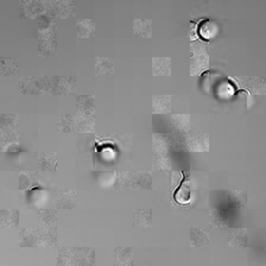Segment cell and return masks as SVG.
<instances>
[{
    "label": "cell",
    "instance_id": "cell-1",
    "mask_svg": "<svg viewBox=\"0 0 266 266\" xmlns=\"http://www.w3.org/2000/svg\"><path fill=\"white\" fill-rule=\"evenodd\" d=\"M19 88L24 94H51V78H37V76L24 78L19 83Z\"/></svg>",
    "mask_w": 266,
    "mask_h": 266
},
{
    "label": "cell",
    "instance_id": "cell-2",
    "mask_svg": "<svg viewBox=\"0 0 266 266\" xmlns=\"http://www.w3.org/2000/svg\"><path fill=\"white\" fill-rule=\"evenodd\" d=\"M192 51V63H191V74L197 75L207 68L209 55L205 44L201 42H195L191 44Z\"/></svg>",
    "mask_w": 266,
    "mask_h": 266
},
{
    "label": "cell",
    "instance_id": "cell-3",
    "mask_svg": "<svg viewBox=\"0 0 266 266\" xmlns=\"http://www.w3.org/2000/svg\"><path fill=\"white\" fill-rule=\"evenodd\" d=\"M153 149H155V167L158 170L170 169L168 158V142L159 135H153Z\"/></svg>",
    "mask_w": 266,
    "mask_h": 266
},
{
    "label": "cell",
    "instance_id": "cell-4",
    "mask_svg": "<svg viewBox=\"0 0 266 266\" xmlns=\"http://www.w3.org/2000/svg\"><path fill=\"white\" fill-rule=\"evenodd\" d=\"M45 11L51 17L69 18L74 16L75 4L73 2H50L44 3Z\"/></svg>",
    "mask_w": 266,
    "mask_h": 266
},
{
    "label": "cell",
    "instance_id": "cell-5",
    "mask_svg": "<svg viewBox=\"0 0 266 266\" xmlns=\"http://www.w3.org/2000/svg\"><path fill=\"white\" fill-rule=\"evenodd\" d=\"M76 89V80L73 76L51 78V94H72Z\"/></svg>",
    "mask_w": 266,
    "mask_h": 266
},
{
    "label": "cell",
    "instance_id": "cell-6",
    "mask_svg": "<svg viewBox=\"0 0 266 266\" xmlns=\"http://www.w3.org/2000/svg\"><path fill=\"white\" fill-rule=\"evenodd\" d=\"M185 145L192 152H206L209 150V137L206 133L189 135L185 139Z\"/></svg>",
    "mask_w": 266,
    "mask_h": 266
},
{
    "label": "cell",
    "instance_id": "cell-7",
    "mask_svg": "<svg viewBox=\"0 0 266 266\" xmlns=\"http://www.w3.org/2000/svg\"><path fill=\"white\" fill-rule=\"evenodd\" d=\"M152 185V176L150 173L138 171V173H129V189H150Z\"/></svg>",
    "mask_w": 266,
    "mask_h": 266
},
{
    "label": "cell",
    "instance_id": "cell-8",
    "mask_svg": "<svg viewBox=\"0 0 266 266\" xmlns=\"http://www.w3.org/2000/svg\"><path fill=\"white\" fill-rule=\"evenodd\" d=\"M76 107L79 113L93 117L95 112V99L92 95H80L76 99Z\"/></svg>",
    "mask_w": 266,
    "mask_h": 266
},
{
    "label": "cell",
    "instance_id": "cell-9",
    "mask_svg": "<svg viewBox=\"0 0 266 266\" xmlns=\"http://www.w3.org/2000/svg\"><path fill=\"white\" fill-rule=\"evenodd\" d=\"M94 128H95V120L93 117L81 113L75 115V132L88 133L93 132Z\"/></svg>",
    "mask_w": 266,
    "mask_h": 266
},
{
    "label": "cell",
    "instance_id": "cell-10",
    "mask_svg": "<svg viewBox=\"0 0 266 266\" xmlns=\"http://www.w3.org/2000/svg\"><path fill=\"white\" fill-rule=\"evenodd\" d=\"M94 258L93 248H74V265H92Z\"/></svg>",
    "mask_w": 266,
    "mask_h": 266
},
{
    "label": "cell",
    "instance_id": "cell-11",
    "mask_svg": "<svg viewBox=\"0 0 266 266\" xmlns=\"http://www.w3.org/2000/svg\"><path fill=\"white\" fill-rule=\"evenodd\" d=\"M132 30L135 36L149 38L152 34V23L149 19H136L133 22Z\"/></svg>",
    "mask_w": 266,
    "mask_h": 266
},
{
    "label": "cell",
    "instance_id": "cell-12",
    "mask_svg": "<svg viewBox=\"0 0 266 266\" xmlns=\"http://www.w3.org/2000/svg\"><path fill=\"white\" fill-rule=\"evenodd\" d=\"M152 222V212L151 209H138L133 213V225L137 228H144L150 227Z\"/></svg>",
    "mask_w": 266,
    "mask_h": 266
},
{
    "label": "cell",
    "instance_id": "cell-13",
    "mask_svg": "<svg viewBox=\"0 0 266 266\" xmlns=\"http://www.w3.org/2000/svg\"><path fill=\"white\" fill-rule=\"evenodd\" d=\"M57 207L63 209H73L76 206V194L73 190H62L58 192L56 200Z\"/></svg>",
    "mask_w": 266,
    "mask_h": 266
},
{
    "label": "cell",
    "instance_id": "cell-14",
    "mask_svg": "<svg viewBox=\"0 0 266 266\" xmlns=\"http://www.w3.org/2000/svg\"><path fill=\"white\" fill-rule=\"evenodd\" d=\"M152 72L155 75L171 74V58L170 57H153L151 61Z\"/></svg>",
    "mask_w": 266,
    "mask_h": 266
},
{
    "label": "cell",
    "instance_id": "cell-15",
    "mask_svg": "<svg viewBox=\"0 0 266 266\" xmlns=\"http://www.w3.org/2000/svg\"><path fill=\"white\" fill-rule=\"evenodd\" d=\"M38 234L40 228H26L20 232V246L34 247L38 246Z\"/></svg>",
    "mask_w": 266,
    "mask_h": 266
},
{
    "label": "cell",
    "instance_id": "cell-16",
    "mask_svg": "<svg viewBox=\"0 0 266 266\" xmlns=\"http://www.w3.org/2000/svg\"><path fill=\"white\" fill-rule=\"evenodd\" d=\"M171 110V97L169 95H156L152 99V111L156 114H167Z\"/></svg>",
    "mask_w": 266,
    "mask_h": 266
},
{
    "label": "cell",
    "instance_id": "cell-17",
    "mask_svg": "<svg viewBox=\"0 0 266 266\" xmlns=\"http://www.w3.org/2000/svg\"><path fill=\"white\" fill-rule=\"evenodd\" d=\"M243 86L250 89L255 95H264L265 93V80L261 78H245L241 79Z\"/></svg>",
    "mask_w": 266,
    "mask_h": 266
},
{
    "label": "cell",
    "instance_id": "cell-18",
    "mask_svg": "<svg viewBox=\"0 0 266 266\" xmlns=\"http://www.w3.org/2000/svg\"><path fill=\"white\" fill-rule=\"evenodd\" d=\"M19 72V61L15 57H4L0 61V73L4 76L17 75Z\"/></svg>",
    "mask_w": 266,
    "mask_h": 266
},
{
    "label": "cell",
    "instance_id": "cell-19",
    "mask_svg": "<svg viewBox=\"0 0 266 266\" xmlns=\"http://www.w3.org/2000/svg\"><path fill=\"white\" fill-rule=\"evenodd\" d=\"M115 264L119 266H131L133 262V251L131 247H118L114 251Z\"/></svg>",
    "mask_w": 266,
    "mask_h": 266
},
{
    "label": "cell",
    "instance_id": "cell-20",
    "mask_svg": "<svg viewBox=\"0 0 266 266\" xmlns=\"http://www.w3.org/2000/svg\"><path fill=\"white\" fill-rule=\"evenodd\" d=\"M45 11L44 3L41 2H23L22 3V15L30 17L40 16L42 12Z\"/></svg>",
    "mask_w": 266,
    "mask_h": 266
},
{
    "label": "cell",
    "instance_id": "cell-21",
    "mask_svg": "<svg viewBox=\"0 0 266 266\" xmlns=\"http://www.w3.org/2000/svg\"><path fill=\"white\" fill-rule=\"evenodd\" d=\"M76 34L81 38H92L95 35V23L92 19H81L76 24Z\"/></svg>",
    "mask_w": 266,
    "mask_h": 266
},
{
    "label": "cell",
    "instance_id": "cell-22",
    "mask_svg": "<svg viewBox=\"0 0 266 266\" xmlns=\"http://www.w3.org/2000/svg\"><path fill=\"white\" fill-rule=\"evenodd\" d=\"M95 73L97 75L107 76L114 73V61L110 57H99L95 61Z\"/></svg>",
    "mask_w": 266,
    "mask_h": 266
},
{
    "label": "cell",
    "instance_id": "cell-23",
    "mask_svg": "<svg viewBox=\"0 0 266 266\" xmlns=\"http://www.w3.org/2000/svg\"><path fill=\"white\" fill-rule=\"evenodd\" d=\"M190 243L194 247H205L209 244V233L206 229L192 228L190 230Z\"/></svg>",
    "mask_w": 266,
    "mask_h": 266
},
{
    "label": "cell",
    "instance_id": "cell-24",
    "mask_svg": "<svg viewBox=\"0 0 266 266\" xmlns=\"http://www.w3.org/2000/svg\"><path fill=\"white\" fill-rule=\"evenodd\" d=\"M56 163H57V157L52 152H41L38 156V167L42 170L54 171L56 170Z\"/></svg>",
    "mask_w": 266,
    "mask_h": 266
},
{
    "label": "cell",
    "instance_id": "cell-25",
    "mask_svg": "<svg viewBox=\"0 0 266 266\" xmlns=\"http://www.w3.org/2000/svg\"><path fill=\"white\" fill-rule=\"evenodd\" d=\"M56 215L55 209H44L38 213V221H40L41 227L44 228H54L56 227Z\"/></svg>",
    "mask_w": 266,
    "mask_h": 266
},
{
    "label": "cell",
    "instance_id": "cell-26",
    "mask_svg": "<svg viewBox=\"0 0 266 266\" xmlns=\"http://www.w3.org/2000/svg\"><path fill=\"white\" fill-rule=\"evenodd\" d=\"M19 221V212L16 209H3L0 212V223L3 227L17 226Z\"/></svg>",
    "mask_w": 266,
    "mask_h": 266
},
{
    "label": "cell",
    "instance_id": "cell-27",
    "mask_svg": "<svg viewBox=\"0 0 266 266\" xmlns=\"http://www.w3.org/2000/svg\"><path fill=\"white\" fill-rule=\"evenodd\" d=\"M229 244L234 247H244L247 243V230L245 228H236L229 232Z\"/></svg>",
    "mask_w": 266,
    "mask_h": 266
},
{
    "label": "cell",
    "instance_id": "cell-28",
    "mask_svg": "<svg viewBox=\"0 0 266 266\" xmlns=\"http://www.w3.org/2000/svg\"><path fill=\"white\" fill-rule=\"evenodd\" d=\"M57 125L59 131L63 133L75 132V115H72V114L59 115Z\"/></svg>",
    "mask_w": 266,
    "mask_h": 266
},
{
    "label": "cell",
    "instance_id": "cell-29",
    "mask_svg": "<svg viewBox=\"0 0 266 266\" xmlns=\"http://www.w3.org/2000/svg\"><path fill=\"white\" fill-rule=\"evenodd\" d=\"M173 125L181 132H188L190 127V115L189 114H176L171 118Z\"/></svg>",
    "mask_w": 266,
    "mask_h": 266
},
{
    "label": "cell",
    "instance_id": "cell-30",
    "mask_svg": "<svg viewBox=\"0 0 266 266\" xmlns=\"http://www.w3.org/2000/svg\"><path fill=\"white\" fill-rule=\"evenodd\" d=\"M57 264L63 266L74 265V248H62L59 251Z\"/></svg>",
    "mask_w": 266,
    "mask_h": 266
},
{
    "label": "cell",
    "instance_id": "cell-31",
    "mask_svg": "<svg viewBox=\"0 0 266 266\" xmlns=\"http://www.w3.org/2000/svg\"><path fill=\"white\" fill-rule=\"evenodd\" d=\"M18 117L16 114H3L0 118V127L2 129H17Z\"/></svg>",
    "mask_w": 266,
    "mask_h": 266
},
{
    "label": "cell",
    "instance_id": "cell-32",
    "mask_svg": "<svg viewBox=\"0 0 266 266\" xmlns=\"http://www.w3.org/2000/svg\"><path fill=\"white\" fill-rule=\"evenodd\" d=\"M18 141L17 129H2V144L3 148L8 145H12Z\"/></svg>",
    "mask_w": 266,
    "mask_h": 266
},
{
    "label": "cell",
    "instance_id": "cell-33",
    "mask_svg": "<svg viewBox=\"0 0 266 266\" xmlns=\"http://www.w3.org/2000/svg\"><path fill=\"white\" fill-rule=\"evenodd\" d=\"M229 198L233 205L244 207L247 202V192L245 190H232L229 192Z\"/></svg>",
    "mask_w": 266,
    "mask_h": 266
},
{
    "label": "cell",
    "instance_id": "cell-34",
    "mask_svg": "<svg viewBox=\"0 0 266 266\" xmlns=\"http://www.w3.org/2000/svg\"><path fill=\"white\" fill-rule=\"evenodd\" d=\"M209 220H211V225L213 227H223L226 225V218L221 212L218 209H213L209 213Z\"/></svg>",
    "mask_w": 266,
    "mask_h": 266
},
{
    "label": "cell",
    "instance_id": "cell-35",
    "mask_svg": "<svg viewBox=\"0 0 266 266\" xmlns=\"http://www.w3.org/2000/svg\"><path fill=\"white\" fill-rule=\"evenodd\" d=\"M35 183V176L32 174L29 173H20L19 174V188L20 189H27Z\"/></svg>",
    "mask_w": 266,
    "mask_h": 266
},
{
    "label": "cell",
    "instance_id": "cell-36",
    "mask_svg": "<svg viewBox=\"0 0 266 266\" xmlns=\"http://www.w3.org/2000/svg\"><path fill=\"white\" fill-rule=\"evenodd\" d=\"M178 192H182V196H178V197H176L178 202L188 201L189 196H190V189H189L188 184L182 185V188L180 189V191H178Z\"/></svg>",
    "mask_w": 266,
    "mask_h": 266
}]
</instances>
